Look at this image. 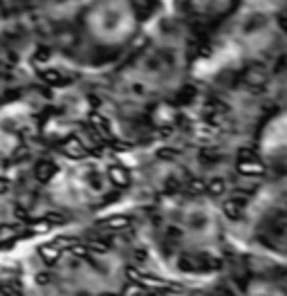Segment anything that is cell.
<instances>
[{
  "mask_svg": "<svg viewBox=\"0 0 287 296\" xmlns=\"http://www.w3.org/2000/svg\"><path fill=\"white\" fill-rule=\"evenodd\" d=\"M285 0H242L220 45V58L249 56L265 50L276 34V16Z\"/></svg>",
  "mask_w": 287,
  "mask_h": 296,
  "instance_id": "6da1fadb",
  "label": "cell"
},
{
  "mask_svg": "<svg viewBox=\"0 0 287 296\" xmlns=\"http://www.w3.org/2000/svg\"><path fill=\"white\" fill-rule=\"evenodd\" d=\"M87 32L103 45H121L137 32V14L130 0H99L85 14Z\"/></svg>",
  "mask_w": 287,
  "mask_h": 296,
  "instance_id": "7a4b0ae2",
  "label": "cell"
},
{
  "mask_svg": "<svg viewBox=\"0 0 287 296\" xmlns=\"http://www.w3.org/2000/svg\"><path fill=\"white\" fill-rule=\"evenodd\" d=\"M182 234L197 242H209L215 234V218L204 204H191L182 213Z\"/></svg>",
  "mask_w": 287,
  "mask_h": 296,
  "instance_id": "3957f363",
  "label": "cell"
},
{
  "mask_svg": "<svg viewBox=\"0 0 287 296\" xmlns=\"http://www.w3.org/2000/svg\"><path fill=\"white\" fill-rule=\"evenodd\" d=\"M262 148L269 155H276V153H283L285 148V117L278 115L276 119L267 126L265 135H262Z\"/></svg>",
  "mask_w": 287,
  "mask_h": 296,
  "instance_id": "277c9868",
  "label": "cell"
},
{
  "mask_svg": "<svg viewBox=\"0 0 287 296\" xmlns=\"http://www.w3.org/2000/svg\"><path fill=\"white\" fill-rule=\"evenodd\" d=\"M61 253H63V249H61V247H56L54 242H52V245H40V249H38V256H40V260H43L45 265L58 263V260H61Z\"/></svg>",
  "mask_w": 287,
  "mask_h": 296,
  "instance_id": "5b68a950",
  "label": "cell"
},
{
  "mask_svg": "<svg viewBox=\"0 0 287 296\" xmlns=\"http://www.w3.org/2000/svg\"><path fill=\"white\" fill-rule=\"evenodd\" d=\"M128 224H130V220H128V218H124V216H115L113 220H105L103 227H105V229H126Z\"/></svg>",
  "mask_w": 287,
  "mask_h": 296,
  "instance_id": "8992f818",
  "label": "cell"
},
{
  "mask_svg": "<svg viewBox=\"0 0 287 296\" xmlns=\"http://www.w3.org/2000/svg\"><path fill=\"white\" fill-rule=\"evenodd\" d=\"M108 177L113 182H117V184H128V173H126V171H121V168H110Z\"/></svg>",
  "mask_w": 287,
  "mask_h": 296,
  "instance_id": "52a82bcc",
  "label": "cell"
},
{
  "mask_svg": "<svg viewBox=\"0 0 287 296\" xmlns=\"http://www.w3.org/2000/svg\"><path fill=\"white\" fill-rule=\"evenodd\" d=\"M249 296H283L280 292H276V289L274 287H267V285H258L254 289V292H251Z\"/></svg>",
  "mask_w": 287,
  "mask_h": 296,
  "instance_id": "ba28073f",
  "label": "cell"
},
{
  "mask_svg": "<svg viewBox=\"0 0 287 296\" xmlns=\"http://www.w3.org/2000/svg\"><path fill=\"white\" fill-rule=\"evenodd\" d=\"M16 236V229L14 227H0V240H9Z\"/></svg>",
  "mask_w": 287,
  "mask_h": 296,
  "instance_id": "9c48e42d",
  "label": "cell"
},
{
  "mask_svg": "<svg viewBox=\"0 0 287 296\" xmlns=\"http://www.w3.org/2000/svg\"><path fill=\"white\" fill-rule=\"evenodd\" d=\"M48 281H50V274H45V271H43V274H38V276H36V283H38V285H45Z\"/></svg>",
  "mask_w": 287,
  "mask_h": 296,
  "instance_id": "30bf717a",
  "label": "cell"
},
{
  "mask_svg": "<svg viewBox=\"0 0 287 296\" xmlns=\"http://www.w3.org/2000/svg\"><path fill=\"white\" fill-rule=\"evenodd\" d=\"M101 296H119V294H115V292H105V294H101Z\"/></svg>",
  "mask_w": 287,
  "mask_h": 296,
  "instance_id": "8fae6325",
  "label": "cell"
}]
</instances>
